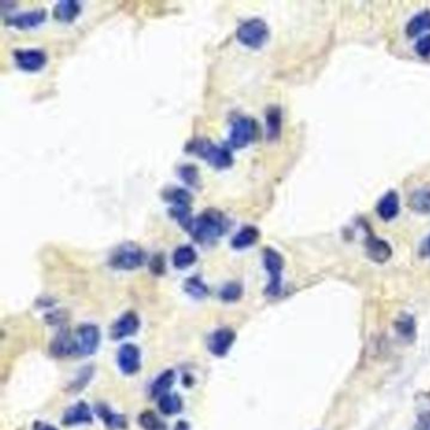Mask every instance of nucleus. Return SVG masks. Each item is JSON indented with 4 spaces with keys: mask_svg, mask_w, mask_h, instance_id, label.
Here are the masks:
<instances>
[{
    "mask_svg": "<svg viewBox=\"0 0 430 430\" xmlns=\"http://www.w3.org/2000/svg\"><path fill=\"white\" fill-rule=\"evenodd\" d=\"M229 225V218L221 211L209 208L193 220L190 234L200 244L214 243L226 234Z\"/></svg>",
    "mask_w": 430,
    "mask_h": 430,
    "instance_id": "obj_1",
    "label": "nucleus"
},
{
    "mask_svg": "<svg viewBox=\"0 0 430 430\" xmlns=\"http://www.w3.org/2000/svg\"><path fill=\"white\" fill-rule=\"evenodd\" d=\"M187 152L205 159L209 165L217 170L229 168L234 163V156L231 154L230 149L220 147L205 138H197L190 141L187 145Z\"/></svg>",
    "mask_w": 430,
    "mask_h": 430,
    "instance_id": "obj_2",
    "label": "nucleus"
},
{
    "mask_svg": "<svg viewBox=\"0 0 430 430\" xmlns=\"http://www.w3.org/2000/svg\"><path fill=\"white\" fill-rule=\"evenodd\" d=\"M145 260L147 254L141 246L135 245L134 243H126L112 252L110 265L118 270H135L144 265Z\"/></svg>",
    "mask_w": 430,
    "mask_h": 430,
    "instance_id": "obj_3",
    "label": "nucleus"
},
{
    "mask_svg": "<svg viewBox=\"0 0 430 430\" xmlns=\"http://www.w3.org/2000/svg\"><path fill=\"white\" fill-rule=\"evenodd\" d=\"M269 27L267 23L260 18H252L243 23L238 28L236 37L238 41L250 48H260L265 45L269 39Z\"/></svg>",
    "mask_w": 430,
    "mask_h": 430,
    "instance_id": "obj_4",
    "label": "nucleus"
},
{
    "mask_svg": "<svg viewBox=\"0 0 430 430\" xmlns=\"http://www.w3.org/2000/svg\"><path fill=\"white\" fill-rule=\"evenodd\" d=\"M264 267L269 273V284H267L265 294L269 297L275 298L280 296L282 293L283 269H284V259L279 252L267 247L264 250L263 255Z\"/></svg>",
    "mask_w": 430,
    "mask_h": 430,
    "instance_id": "obj_5",
    "label": "nucleus"
},
{
    "mask_svg": "<svg viewBox=\"0 0 430 430\" xmlns=\"http://www.w3.org/2000/svg\"><path fill=\"white\" fill-rule=\"evenodd\" d=\"M256 134L258 125L255 120L246 116H238L232 123L229 144L234 149L245 148L255 141Z\"/></svg>",
    "mask_w": 430,
    "mask_h": 430,
    "instance_id": "obj_6",
    "label": "nucleus"
},
{
    "mask_svg": "<svg viewBox=\"0 0 430 430\" xmlns=\"http://www.w3.org/2000/svg\"><path fill=\"white\" fill-rule=\"evenodd\" d=\"M101 341V334L95 325H82L74 334L76 355L90 356L94 355L99 349Z\"/></svg>",
    "mask_w": 430,
    "mask_h": 430,
    "instance_id": "obj_7",
    "label": "nucleus"
},
{
    "mask_svg": "<svg viewBox=\"0 0 430 430\" xmlns=\"http://www.w3.org/2000/svg\"><path fill=\"white\" fill-rule=\"evenodd\" d=\"M15 62L18 67L25 72H37L47 63V56L41 50H18L14 53Z\"/></svg>",
    "mask_w": 430,
    "mask_h": 430,
    "instance_id": "obj_8",
    "label": "nucleus"
},
{
    "mask_svg": "<svg viewBox=\"0 0 430 430\" xmlns=\"http://www.w3.org/2000/svg\"><path fill=\"white\" fill-rule=\"evenodd\" d=\"M236 340V334L230 328H220L209 336L208 338V349L212 355L223 357L227 355L231 346Z\"/></svg>",
    "mask_w": 430,
    "mask_h": 430,
    "instance_id": "obj_9",
    "label": "nucleus"
},
{
    "mask_svg": "<svg viewBox=\"0 0 430 430\" xmlns=\"http://www.w3.org/2000/svg\"><path fill=\"white\" fill-rule=\"evenodd\" d=\"M118 365L120 370L126 375H134L141 370V349H138L135 345L126 343L118 354Z\"/></svg>",
    "mask_w": 430,
    "mask_h": 430,
    "instance_id": "obj_10",
    "label": "nucleus"
},
{
    "mask_svg": "<svg viewBox=\"0 0 430 430\" xmlns=\"http://www.w3.org/2000/svg\"><path fill=\"white\" fill-rule=\"evenodd\" d=\"M141 327V320L135 311H126L112 327V340L119 341L126 337H130L138 332Z\"/></svg>",
    "mask_w": 430,
    "mask_h": 430,
    "instance_id": "obj_11",
    "label": "nucleus"
},
{
    "mask_svg": "<svg viewBox=\"0 0 430 430\" xmlns=\"http://www.w3.org/2000/svg\"><path fill=\"white\" fill-rule=\"evenodd\" d=\"M365 247H366L367 256L373 263H378V264H384L393 256V249H391L390 244L385 240L376 238L373 235H370L369 238H366Z\"/></svg>",
    "mask_w": 430,
    "mask_h": 430,
    "instance_id": "obj_12",
    "label": "nucleus"
},
{
    "mask_svg": "<svg viewBox=\"0 0 430 430\" xmlns=\"http://www.w3.org/2000/svg\"><path fill=\"white\" fill-rule=\"evenodd\" d=\"M378 215L384 221H391L400 212V198L395 191H389L378 201Z\"/></svg>",
    "mask_w": 430,
    "mask_h": 430,
    "instance_id": "obj_13",
    "label": "nucleus"
},
{
    "mask_svg": "<svg viewBox=\"0 0 430 430\" xmlns=\"http://www.w3.org/2000/svg\"><path fill=\"white\" fill-rule=\"evenodd\" d=\"M45 17L47 14H45V9H36L33 12H25L22 14L12 17L6 23L19 30H30L45 22Z\"/></svg>",
    "mask_w": 430,
    "mask_h": 430,
    "instance_id": "obj_14",
    "label": "nucleus"
},
{
    "mask_svg": "<svg viewBox=\"0 0 430 430\" xmlns=\"http://www.w3.org/2000/svg\"><path fill=\"white\" fill-rule=\"evenodd\" d=\"M51 354L56 357H67L76 355L74 337L67 329L61 331L51 343Z\"/></svg>",
    "mask_w": 430,
    "mask_h": 430,
    "instance_id": "obj_15",
    "label": "nucleus"
},
{
    "mask_svg": "<svg viewBox=\"0 0 430 430\" xmlns=\"http://www.w3.org/2000/svg\"><path fill=\"white\" fill-rule=\"evenodd\" d=\"M65 425H79V424L92 423V414L89 405L83 401L74 404V407L67 409L63 416Z\"/></svg>",
    "mask_w": 430,
    "mask_h": 430,
    "instance_id": "obj_16",
    "label": "nucleus"
},
{
    "mask_svg": "<svg viewBox=\"0 0 430 430\" xmlns=\"http://www.w3.org/2000/svg\"><path fill=\"white\" fill-rule=\"evenodd\" d=\"M395 331L399 334L401 340H404L408 343L416 341V318L409 314V313H402L400 317L396 319L395 322Z\"/></svg>",
    "mask_w": 430,
    "mask_h": 430,
    "instance_id": "obj_17",
    "label": "nucleus"
},
{
    "mask_svg": "<svg viewBox=\"0 0 430 430\" xmlns=\"http://www.w3.org/2000/svg\"><path fill=\"white\" fill-rule=\"evenodd\" d=\"M405 32L410 38L419 37L425 32H430V9L414 15L407 24Z\"/></svg>",
    "mask_w": 430,
    "mask_h": 430,
    "instance_id": "obj_18",
    "label": "nucleus"
},
{
    "mask_svg": "<svg viewBox=\"0 0 430 430\" xmlns=\"http://www.w3.org/2000/svg\"><path fill=\"white\" fill-rule=\"evenodd\" d=\"M80 12H81V8L77 1L65 0L56 4V7L53 9V17L60 22L71 23L77 18Z\"/></svg>",
    "mask_w": 430,
    "mask_h": 430,
    "instance_id": "obj_19",
    "label": "nucleus"
},
{
    "mask_svg": "<svg viewBox=\"0 0 430 430\" xmlns=\"http://www.w3.org/2000/svg\"><path fill=\"white\" fill-rule=\"evenodd\" d=\"M260 232L255 226H245L234 236L231 245L236 250H243L246 247L255 245L259 240Z\"/></svg>",
    "mask_w": 430,
    "mask_h": 430,
    "instance_id": "obj_20",
    "label": "nucleus"
},
{
    "mask_svg": "<svg viewBox=\"0 0 430 430\" xmlns=\"http://www.w3.org/2000/svg\"><path fill=\"white\" fill-rule=\"evenodd\" d=\"M409 207L418 214H430V187L419 188L409 196Z\"/></svg>",
    "mask_w": 430,
    "mask_h": 430,
    "instance_id": "obj_21",
    "label": "nucleus"
},
{
    "mask_svg": "<svg viewBox=\"0 0 430 430\" xmlns=\"http://www.w3.org/2000/svg\"><path fill=\"white\" fill-rule=\"evenodd\" d=\"M176 381V373L173 370L164 371L163 373H161L156 381L153 382V385L150 386V393L153 398L161 399L164 395H167L168 391L171 390L172 386Z\"/></svg>",
    "mask_w": 430,
    "mask_h": 430,
    "instance_id": "obj_22",
    "label": "nucleus"
},
{
    "mask_svg": "<svg viewBox=\"0 0 430 430\" xmlns=\"http://www.w3.org/2000/svg\"><path fill=\"white\" fill-rule=\"evenodd\" d=\"M282 110L278 106L270 108L267 112V135L269 141H275L282 133Z\"/></svg>",
    "mask_w": 430,
    "mask_h": 430,
    "instance_id": "obj_23",
    "label": "nucleus"
},
{
    "mask_svg": "<svg viewBox=\"0 0 430 430\" xmlns=\"http://www.w3.org/2000/svg\"><path fill=\"white\" fill-rule=\"evenodd\" d=\"M97 416H100L103 419L105 425L110 430H120L125 429L126 428V419L125 416H120L112 411L110 409L105 405H97L96 407Z\"/></svg>",
    "mask_w": 430,
    "mask_h": 430,
    "instance_id": "obj_24",
    "label": "nucleus"
},
{
    "mask_svg": "<svg viewBox=\"0 0 430 430\" xmlns=\"http://www.w3.org/2000/svg\"><path fill=\"white\" fill-rule=\"evenodd\" d=\"M197 260V252L192 246H179L173 254V265L177 269H187L192 267Z\"/></svg>",
    "mask_w": 430,
    "mask_h": 430,
    "instance_id": "obj_25",
    "label": "nucleus"
},
{
    "mask_svg": "<svg viewBox=\"0 0 430 430\" xmlns=\"http://www.w3.org/2000/svg\"><path fill=\"white\" fill-rule=\"evenodd\" d=\"M158 407L164 416H176L182 411L183 401L177 393H167L158 399Z\"/></svg>",
    "mask_w": 430,
    "mask_h": 430,
    "instance_id": "obj_26",
    "label": "nucleus"
},
{
    "mask_svg": "<svg viewBox=\"0 0 430 430\" xmlns=\"http://www.w3.org/2000/svg\"><path fill=\"white\" fill-rule=\"evenodd\" d=\"M185 290L188 296L194 299H203L208 296L207 285L198 276H192L185 283Z\"/></svg>",
    "mask_w": 430,
    "mask_h": 430,
    "instance_id": "obj_27",
    "label": "nucleus"
},
{
    "mask_svg": "<svg viewBox=\"0 0 430 430\" xmlns=\"http://www.w3.org/2000/svg\"><path fill=\"white\" fill-rule=\"evenodd\" d=\"M139 423L144 430H167L165 424L153 411L143 413L139 416Z\"/></svg>",
    "mask_w": 430,
    "mask_h": 430,
    "instance_id": "obj_28",
    "label": "nucleus"
},
{
    "mask_svg": "<svg viewBox=\"0 0 430 430\" xmlns=\"http://www.w3.org/2000/svg\"><path fill=\"white\" fill-rule=\"evenodd\" d=\"M243 296V287L236 282L227 283L220 290V298L223 302H236Z\"/></svg>",
    "mask_w": 430,
    "mask_h": 430,
    "instance_id": "obj_29",
    "label": "nucleus"
},
{
    "mask_svg": "<svg viewBox=\"0 0 430 430\" xmlns=\"http://www.w3.org/2000/svg\"><path fill=\"white\" fill-rule=\"evenodd\" d=\"M179 177L185 181L187 185H197L198 183V171L194 165H183L179 170Z\"/></svg>",
    "mask_w": 430,
    "mask_h": 430,
    "instance_id": "obj_30",
    "label": "nucleus"
},
{
    "mask_svg": "<svg viewBox=\"0 0 430 430\" xmlns=\"http://www.w3.org/2000/svg\"><path fill=\"white\" fill-rule=\"evenodd\" d=\"M416 51L420 57L430 59V33L424 34L416 41Z\"/></svg>",
    "mask_w": 430,
    "mask_h": 430,
    "instance_id": "obj_31",
    "label": "nucleus"
},
{
    "mask_svg": "<svg viewBox=\"0 0 430 430\" xmlns=\"http://www.w3.org/2000/svg\"><path fill=\"white\" fill-rule=\"evenodd\" d=\"M419 256L423 259L430 258V235L424 238L419 247Z\"/></svg>",
    "mask_w": 430,
    "mask_h": 430,
    "instance_id": "obj_32",
    "label": "nucleus"
},
{
    "mask_svg": "<svg viewBox=\"0 0 430 430\" xmlns=\"http://www.w3.org/2000/svg\"><path fill=\"white\" fill-rule=\"evenodd\" d=\"M150 269H152L156 274H163L164 261L163 259H162V256H156V259L153 260V263L150 264Z\"/></svg>",
    "mask_w": 430,
    "mask_h": 430,
    "instance_id": "obj_33",
    "label": "nucleus"
},
{
    "mask_svg": "<svg viewBox=\"0 0 430 430\" xmlns=\"http://www.w3.org/2000/svg\"><path fill=\"white\" fill-rule=\"evenodd\" d=\"M416 430H430V414H427L425 418L420 419L419 428Z\"/></svg>",
    "mask_w": 430,
    "mask_h": 430,
    "instance_id": "obj_34",
    "label": "nucleus"
},
{
    "mask_svg": "<svg viewBox=\"0 0 430 430\" xmlns=\"http://www.w3.org/2000/svg\"><path fill=\"white\" fill-rule=\"evenodd\" d=\"M33 430H59L56 427H53V425H50V424L41 423V422H37V423L34 424V427H33Z\"/></svg>",
    "mask_w": 430,
    "mask_h": 430,
    "instance_id": "obj_35",
    "label": "nucleus"
}]
</instances>
